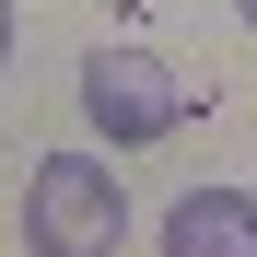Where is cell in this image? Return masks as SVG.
<instances>
[{
  "label": "cell",
  "mask_w": 257,
  "mask_h": 257,
  "mask_svg": "<svg viewBox=\"0 0 257 257\" xmlns=\"http://www.w3.org/2000/svg\"><path fill=\"white\" fill-rule=\"evenodd\" d=\"M234 12H245V35H257V0H234Z\"/></svg>",
  "instance_id": "obj_5"
},
{
  "label": "cell",
  "mask_w": 257,
  "mask_h": 257,
  "mask_svg": "<svg viewBox=\"0 0 257 257\" xmlns=\"http://www.w3.org/2000/svg\"><path fill=\"white\" fill-rule=\"evenodd\" d=\"M164 257H257V199L245 187H187L164 210Z\"/></svg>",
  "instance_id": "obj_3"
},
{
  "label": "cell",
  "mask_w": 257,
  "mask_h": 257,
  "mask_svg": "<svg viewBox=\"0 0 257 257\" xmlns=\"http://www.w3.org/2000/svg\"><path fill=\"white\" fill-rule=\"evenodd\" d=\"M12 35H24V24H12V0H0V70H12Z\"/></svg>",
  "instance_id": "obj_4"
},
{
  "label": "cell",
  "mask_w": 257,
  "mask_h": 257,
  "mask_svg": "<svg viewBox=\"0 0 257 257\" xmlns=\"http://www.w3.org/2000/svg\"><path fill=\"white\" fill-rule=\"evenodd\" d=\"M82 117L105 128V152H152L187 128V70L152 47H94L82 59Z\"/></svg>",
  "instance_id": "obj_2"
},
{
  "label": "cell",
  "mask_w": 257,
  "mask_h": 257,
  "mask_svg": "<svg viewBox=\"0 0 257 257\" xmlns=\"http://www.w3.org/2000/svg\"><path fill=\"white\" fill-rule=\"evenodd\" d=\"M24 245L35 257H117L128 245V187L94 152H47L24 176Z\"/></svg>",
  "instance_id": "obj_1"
}]
</instances>
